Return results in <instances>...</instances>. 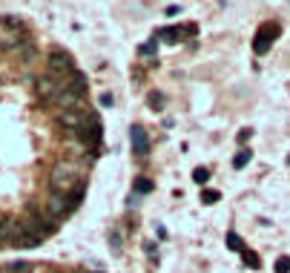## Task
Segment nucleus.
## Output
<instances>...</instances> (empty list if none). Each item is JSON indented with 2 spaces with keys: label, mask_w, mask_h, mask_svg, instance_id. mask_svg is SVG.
I'll list each match as a JSON object with an SVG mask.
<instances>
[{
  "label": "nucleus",
  "mask_w": 290,
  "mask_h": 273,
  "mask_svg": "<svg viewBox=\"0 0 290 273\" xmlns=\"http://www.w3.org/2000/svg\"><path fill=\"white\" fill-rule=\"evenodd\" d=\"M219 199H222L219 190H204V193H201V202H204V205H216Z\"/></svg>",
  "instance_id": "16"
},
{
  "label": "nucleus",
  "mask_w": 290,
  "mask_h": 273,
  "mask_svg": "<svg viewBox=\"0 0 290 273\" xmlns=\"http://www.w3.org/2000/svg\"><path fill=\"white\" fill-rule=\"evenodd\" d=\"M109 241H112V247H121V236L115 233V236H109Z\"/></svg>",
  "instance_id": "26"
},
{
  "label": "nucleus",
  "mask_w": 290,
  "mask_h": 273,
  "mask_svg": "<svg viewBox=\"0 0 290 273\" xmlns=\"http://www.w3.org/2000/svg\"><path fill=\"white\" fill-rule=\"evenodd\" d=\"M112 103H115V98H112L109 92H103L101 95V106H112Z\"/></svg>",
  "instance_id": "24"
},
{
  "label": "nucleus",
  "mask_w": 290,
  "mask_h": 273,
  "mask_svg": "<svg viewBox=\"0 0 290 273\" xmlns=\"http://www.w3.org/2000/svg\"><path fill=\"white\" fill-rule=\"evenodd\" d=\"M49 187L55 196H66L69 190L75 187V172H72V167H66V164H58L55 170H52V181Z\"/></svg>",
  "instance_id": "1"
},
{
  "label": "nucleus",
  "mask_w": 290,
  "mask_h": 273,
  "mask_svg": "<svg viewBox=\"0 0 290 273\" xmlns=\"http://www.w3.org/2000/svg\"><path fill=\"white\" fill-rule=\"evenodd\" d=\"M250 158H253V153H250V150H239V153H236V158H233V167H236V170H244V167L250 164Z\"/></svg>",
  "instance_id": "10"
},
{
  "label": "nucleus",
  "mask_w": 290,
  "mask_h": 273,
  "mask_svg": "<svg viewBox=\"0 0 290 273\" xmlns=\"http://www.w3.org/2000/svg\"><path fill=\"white\" fill-rule=\"evenodd\" d=\"M46 213H49L52 219H61L66 213V196H55L52 193V199L46 202Z\"/></svg>",
  "instance_id": "8"
},
{
  "label": "nucleus",
  "mask_w": 290,
  "mask_h": 273,
  "mask_svg": "<svg viewBox=\"0 0 290 273\" xmlns=\"http://www.w3.org/2000/svg\"><path fill=\"white\" fill-rule=\"evenodd\" d=\"M279 23H264V26H258L256 37H253V52L256 55H267L270 52V46H273V40L279 37Z\"/></svg>",
  "instance_id": "2"
},
{
  "label": "nucleus",
  "mask_w": 290,
  "mask_h": 273,
  "mask_svg": "<svg viewBox=\"0 0 290 273\" xmlns=\"http://www.w3.org/2000/svg\"><path fill=\"white\" fill-rule=\"evenodd\" d=\"M52 72H72V55L64 49H49V58H46Z\"/></svg>",
  "instance_id": "4"
},
{
  "label": "nucleus",
  "mask_w": 290,
  "mask_h": 273,
  "mask_svg": "<svg viewBox=\"0 0 290 273\" xmlns=\"http://www.w3.org/2000/svg\"><path fill=\"white\" fill-rule=\"evenodd\" d=\"M155 49H158V40H150V43H144L138 52H141V55H153Z\"/></svg>",
  "instance_id": "20"
},
{
  "label": "nucleus",
  "mask_w": 290,
  "mask_h": 273,
  "mask_svg": "<svg viewBox=\"0 0 290 273\" xmlns=\"http://www.w3.org/2000/svg\"><path fill=\"white\" fill-rule=\"evenodd\" d=\"M12 230H15V227H12V222H0V241L6 239V236H9Z\"/></svg>",
  "instance_id": "21"
},
{
  "label": "nucleus",
  "mask_w": 290,
  "mask_h": 273,
  "mask_svg": "<svg viewBox=\"0 0 290 273\" xmlns=\"http://www.w3.org/2000/svg\"><path fill=\"white\" fill-rule=\"evenodd\" d=\"M81 141H84L86 147H98L101 144V121L92 118V127L86 124L84 130H81Z\"/></svg>",
  "instance_id": "7"
},
{
  "label": "nucleus",
  "mask_w": 290,
  "mask_h": 273,
  "mask_svg": "<svg viewBox=\"0 0 290 273\" xmlns=\"http://www.w3.org/2000/svg\"><path fill=\"white\" fill-rule=\"evenodd\" d=\"M64 89H66L69 95H75V98H84L86 95V75L78 72V69H72V72H69V81L64 84Z\"/></svg>",
  "instance_id": "6"
},
{
  "label": "nucleus",
  "mask_w": 290,
  "mask_h": 273,
  "mask_svg": "<svg viewBox=\"0 0 290 273\" xmlns=\"http://www.w3.org/2000/svg\"><path fill=\"white\" fill-rule=\"evenodd\" d=\"M129 141H132V150H135L138 158H147L150 155V138H147L144 127H132L129 130Z\"/></svg>",
  "instance_id": "5"
},
{
  "label": "nucleus",
  "mask_w": 290,
  "mask_h": 273,
  "mask_svg": "<svg viewBox=\"0 0 290 273\" xmlns=\"http://www.w3.org/2000/svg\"><path fill=\"white\" fill-rule=\"evenodd\" d=\"M250 136H253V130H247V127H244V130H241V133H239V141H241V144H244V141H247V138H250Z\"/></svg>",
  "instance_id": "25"
},
{
  "label": "nucleus",
  "mask_w": 290,
  "mask_h": 273,
  "mask_svg": "<svg viewBox=\"0 0 290 273\" xmlns=\"http://www.w3.org/2000/svg\"><path fill=\"white\" fill-rule=\"evenodd\" d=\"M135 193H153V181L150 178H135Z\"/></svg>",
  "instance_id": "17"
},
{
  "label": "nucleus",
  "mask_w": 290,
  "mask_h": 273,
  "mask_svg": "<svg viewBox=\"0 0 290 273\" xmlns=\"http://www.w3.org/2000/svg\"><path fill=\"white\" fill-rule=\"evenodd\" d=\"M158 37H161V40H167V43H175V40L181 37V29H175V26H167V29H158Z\"/></svg>",
  "instance_id": "11"
},
{
  "label": "nucleus",
  "mask_w": 290,
  "mask_h": 273,
  "mask_svg": "<svg viewBox=\"0 0 290 273\" xmlns=\"http://www.w3.org/2000/svg\"><path fill=\"white\" fill-rule=\"evenodd\" d=\"M193 181H195V184H207V181H210V170H207V167H195V170H193Z\"/></svg>",
  "instance_id": "14"
},
{
  "label": "nucleus",
  "mask_w": 290,
  "mask_h": 273,
  "mask_svg": "<svg viewBox=\"0 0 290 273\" xmlns=\"http://www.w3.org/2000/svg\"><path fill=\"white\" fill-rule=\"evenodd\" d=\"M227 247H230V250H244V241H241V236L239 233H227Z\"/></svg>",
  "instance_id": "13"
},
{
  "label": "nucleus",
  "mask_w": 290,
  "mask_h": 273,
  "mask_svg": "<svg viewBox=\"0 0 290 273\" xmlns=\"http://www.w3.org/2000/svg\"><path fill=\"white\" fill-rule=\"evenodd\" d=\"M164 103V95H158V92H150V106H161Z\"/></svg>",
  "instance_id": "23"
},
{
  "label": "nucleus",
  "mask_w": 290,
  "mask_h": 273,
  "mask_svg": "<svg viewBox=\"0 0 290 273\" xmlns=\"http://www.w3.org/2000/svg\"><path fill=\"white\" fill-rule=\"evenodd\" d=\"M3 26H6V29H15V32H20V29H23V20H20V17H15V15H6V17H3Z\"/></svg>",
  "instance_id": "15"
},
{
  "label": "nucleus",
  "mask_w": 290,
  "mask_h": 273,
  "mask_svg": "<svg viewBox=\"0 0 290 273\" xmlns=\"http://www.w3.org/2000/svg\"><path fill=\"white\" fill-rule=\"evenodd\" d=\"M58 121H61V127H66V130H75V133H81L86 124H89V118H86L84 112L75 106V109H64L61 115H58Z\"/></svg>",
  "instance_id": "3"
},
{
  "label": "nucleus",
  "mask_w": 290,
  "mask_h": 273,
  "mask_svg": "<svg viewBox=\"0 0 290 273\" xmlns=\"http://www.w3.org/2000/svg\"><path fill=\"white\" fill-rule=\"evenodd\" d=\"M29 271H32L29 262H12V265H9V273H29Z\"/></svg>",
  "instance_id": "18"
},
{
  "label": "nucleus",
  "mask_w": 290,
  "mask_h": 273,
  "mask_svg": "<svg viewBox=\"0 0 290 273\" xmlns=\"http://www.w3.org/2000/svg\"><path fill=\"white\" fill-rule=\"evenodd\" d=\"M58 89H61V86L55 84L52 78H40V81H37V92H40L43 98H52V101H55V95H58Z\"/></svg>",
  "instance_id": "9"
},
{
  "label": "nucleus",
  "mask_w": 290,
  "mask_h": 273,
  "mask_svg": "<svg viewBox=\"0 0 290 273\" xmlns=\"http://www.w3.org/2000/svg\"><path fill=\"white\" fill-rule=\"evenodd\" d=\"M241 259H244V265H250V268H261V259H258L253 250H247V247L241 250Z\"/></svg>",
  "instance_id": "12"
},
{
  "label": "nucleus",
  "mask_w": 290,
  "mask_h": 273,
  "mask_svg": "<svg viewBox=\"0 0 290 273\" xmlns=\"http://www.w3.org/2000/svg\"><path fill=\"white\" fill-rule=\"evenodd\" d=\"M288 161H290V158H288Z\"/></svg>",
  "instance_id": "27"
},
{
  "label": "nucleus",
  "mask_w": 290,
  "mask_h": 273,
  "mask_svg": "<svg viewBox=\"0 0 290 273\" xmlns=\"http://www.w3.org/2000/svg\"><path fill=\"white\" fill-rule=\"evenodd\" d=\"M144 250H147V256L153 259V262H158V250H155L153 241H147V244H144Z\"/></svg>",
  "instance_id": "22"
},
{
  "label": "nucleus",
  "mask_w": 290,
  "mask_h": 273,
  "mask_svg": "<svg viewBox=\"0 0 290 273\" xmlns=\"http://www.w3.org/2000/svg\"><path fill=\"white\" fill-rule=\"evenodd\" d=\"M276 273H290V256H279L276 259Z\"/></svg>",
  "instance_id": "19"
},
{
  "label": "nucleus",
  "mask_w": 290,
  "mask_h": 273,
  "mask_svg": "<svg viewBox=\"0 0 290 273\" xmlns=\"http://www.w3.org/2000/svg\"><path fill=\"white\" fill-rule=\"evenodd\" d=\"M86 273H89V271H86Z\"/></svg>",
  "instance_id": "28"
}]
</instances>
